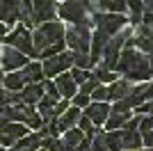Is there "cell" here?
<instances>
[{
  "mask_svg": "<svg viewBox=\"0 0 153 151\" xmlns=\"http://www.w3.org/2000/svg\"><path fill=\"white\" fill-rule=\"evenodd\" d=\"M91 151H110L108 144L103 142V133H96L94 140H91Z\"/></svg>",
  "mask_w": 153,
  "mask_h": 151,
  "instance_id": "cell-27",
  "label": "cell"
},
{
  "mask_svg": "<svg viewBox=\"0 0 153 151\" xmlns=\"http://www.w3.org/2000/svg\"><path fill=\"white\" fill-rule=\"evenodd\" d=\"M9 151H16V149H9Z\"/></svg>",
  "mask_w": 153,
  "mask_h": 151,
  "instance_id": "cell-36",
  "label": "cell"
},
{
  "mask_svg": "<svg viewBox=\"0 0 153 151\" xmlns=\"http://www.w3.org/2000/svg\"><path fill=\"white\" fill-rule=\"evenodd\" d=\"M19 73H21V78H23V82H30V85H39L41 78H44L41 64H37V62H27Z\"/></svg>",
  "mask_w": 153,
  "mask_h": 151,
  "instance_id": "cell-14",
  "label": "cell"
},
{
  "mask_svg": "<svg viewBox=\"0 0 153 151\" xmlns=\"http://www.w3.org/2000/svg\"><path fill=\"white\" fill-rule=\"evenodd\" d=\"M64 44H69V48L73 53L80 55H89V46H91V32L89 25H73L71 30L64 32Z\"/></svg>",
  "mask_w": 153,
  "mask_h": 151,
  "instance_id": "cell-3",
  "label": "cell"
},
{
  "mask_svg": "<svg viewBox=\"0 0 153 151\" xmlns=\"http://www.w3.org/2000/svg\"><path fill=\"white\" fill-rule=\"evenodd\" d=\"M130 110L133 108L128 105L126 101H117L114 105L110 108V117H108V121H105V126H108V133H112V131H121L123 126H126V121L130 119Z\"/></svg>",
  "mask_w": 153,
  "mask_h": 151,
  "instance_id": "cell-7",
  "label": "cell"
},
{
  "mask_svg": "<svg viewBox=\"0 0 153 151\" xmlns=\"http://www.w3.org/2000/svg\"><path fill=\"white\" fill-rule=\"evenodd\" d=\"M89 103H91V99L85 96V94H76L73 96V108H78V110H80V108H87Z\"/></svg>",
  "mask_w": 153,
  "mask_h": 151,
  "instance_id": "cell-28",
  "label": "cell"
},
{
  "mask_svg": "<svg viewBox=\"0 0 153 151\" xmlns=\"http://www.w3.org/2000/svg\"><path fill=\"white\" fill-rule=\"evenodd\" d=\"M91 76H94L98 82H110V85L117 80V73H114V71H108V69H103V67H98Z\"/></svg>",
  "mask_w": 153,
  "mask_h": 151,
  "instance_id": "cell-21",
  "label": "cell"
},
{
  "mask_svg": "<svg viewBox=\"0 0 153 151\" xmlns=\"http://www.w3.org/2000/svg\"><path fill=\"white\" fill-rule=\"evenodd\" d=\"M19 5L21 2H0V21L12 25L14 21H19Z\"/></svg>",
  "mask_w": 153,
  "mask_h": 151,
  "instance_id": "cell-16",
  "label": "cell"
},
{
  "mask_svg": "<svg viewBox=\"0 0 153 151\" xmlns=\"http://www.w3.org/2000/svg\"><path fill=\"white\" fill-rule=\"evenodd\" d=\"M32 46H34V53L41 55L48 48H64V28L59 21H53V23H44L39 25L34 34H32Z\"/></svg>",
  "mask_w": 153,
  "mask_h": 151,
  "instance_id": "cell-2",
  "label": "cell"
},
{
  "mask_svg": "<svg viewBox=\"0 0 153 151\" xmlns=\"http://www.w3.org/2000/svg\"><path fill=\"white\" fill-rule=\"evenodd\" d=\"M69 67H73V53H59V55H55V57H48L44 62V67H41V71H44V76H48V78H57V76H62Z\"/></svg>",
  "mask_w": 153,
  "mask_h": 151,
  "instance_id": "cell-8",
  "label": "cell"
},
{
  "mask_svg": "<svg viewBox=\"0 0 153 151\" xmlns=\"http://www.w3.org/2000/svg\"><path fill=\"white\" fill-rule=\"evenodd\" d=\"M117 71L126 76V80H146L149 76H153L151 64H149V57L142 55L140 50L135 48H123L121 55H119V62H117Z\"/></svg>",
  "mask_w": 153,
  "mask_h": 151,
  "instance_id": "cell-1",
  "label": "cell"
},
{
  "mask_svg": "<svg viewBox=\"0 0 153 151\" xmlns=\"http://www.w3.org/2000/svg\"><path fill=\"white\" fill-rule=\"evenodd\" d=\"M2 78H5V76H2V64H0V82H2Z\"/></svg>",
  "mask_w": 153,
  "mask_h": 151,
  "instance_id": "cell-32",
  "label": "cell"
},
{
  "mask_svg": "<svg viewBox=\"0 0 153 151\" xmlns=\"http://www.w3.org/2000/svg\"><path fill=\"white\" fill-rule=\"evenodd\" d=\"M91 101H94V103H108V87H103V85H98V87L94 89V92H91V96H89Z\"/></svg>",
  "mask_w": 153,
  "mask_h": 151,
  "instance_id": "cell-25",
  "label": "cell"
},
{
  "mask_svg": "<svg viewBox=\"0 0 153 151\" xmlns=\"http://www.w3.org/2000/svg\"><path fill=\"white\" fill-rule=\"evenodd\" d=\"M5 46H9V48L19 50V53H23V55H34V46H32V34L27 32L25 25H19L16 30H12L9 34H7L5 39Z\"/></svg>",
  "mask_w": 153,
  "mask_h": 151,
  "instance_id": "cell-6",
  "label": "cell"
},
{
  "mask_svg": "<svg viewBox=\"0 0 153 151\" xmlns=\"http://www.w3.org/2000/svg\"><path fill=\"white\" fill-rule=\"evenodd\" d=\"M98 85H101V82L96 80L94 76H91V78H89L87 82H85V85H80V94H85V96H91V92H94V89L98 87Z\"/></svg>",
  "mask_w": 153,
  "mask_h": 151,
  "instance_id": "cell-26",
  "label": "cell"
},
{
  "mask_svg": "<svg viewBox=\"0 0 153 151\" xmlns=\"http://www.w3.org/2000/svg\"><path fill=\"white\" fill-rule=\"evenodd\" d=\"M37 151H46V149H41V147H39V149H37Z\"/></svg>",
  "mask_w": 153,
  "mask_h": 151,
  "instance_id": "cell-34",
  "label": "cell"
},
{
  "mask_svg": "<svg viewBox=\"0 0 153 151\" xmlns=\"http://www.w3.org/2000/svg\"><path fill=\"white\" fill-rule=\"evenodd\" d=\"M71 78H73V82H76V85H85V82L89 80L91 78V73L89 71H82V69H76V67H73V71H71Z\"/></svg>",
  "mask_w": 153,
  "mask_h": 151,
  "instance_id": "cell-24",
  "label": "cell"
},
{
  "mask_svg": "<svg viewBox=\"0 0 153 151\" xmlns=\"http://www.w3.org/2000/svg\"><path fill=\"white\" fill-rule=\"evenodd\" d=\"M55 14H57V7L53 2H34L32 5V23H53L55 21Z\"/></svg>",
  "mask_w": 153,
  "mask_h": 151,
  "instance_id": "cell-10",
  "label": "cell"
},
{
  "mask_svg": "<svg viewBox=\"0 0 153 151\" xmlns=\"http://www.w3.org/2000/svg\"><path fill=\"white\" fill-rule=\"evenodd\" d=\"M0 105H7V92L0 87Z\"/></svg>",
  "mask_w": 153,
  "mask_h": 151,
  "instance_id": "cell-30",
  "label": "cell"
},
{
  "mask_svg": "<svg viewBox=\"0 0 153 151\" xmlns=\"http://www.w3.org/2000/svg\"><path fill=\"white\" fill-rule=\"evenodd\" d=\"M85 142V135L78 128H71V131H66V135H64L62 140V147H69V149H78V147Z\"/></svg>",
  "mask_w": 153,
  "mask_h": 151,
  "instance_id": "cell-18",
  "label": "cell"
},
{
  "mask_svg": "<svg viewBox=\"0 0 153 151\" xmlns=\"http://www.w3.org/2000/svg\"><path fill=\"white\" fill-rule=\"evenodd\" d=\"M7 37V28H5V25H2V23H0V41H2V39H5Z\"/></svg>",
  "mask_w": 153,
  "mask_h": 151,
  "instance_id": "cell-31",
  "label": "cell"
},
{
  "mask_svg": "<svg viewBox=\"0 0 153 151\" xmlns=\"http://www.w3.org/2000/svg\"><path fill=\"white\" fill-rule=\"evenodd\" d=\"M27 62H30V60H27L23 53H19V50L9 48V46H5V48H2V53H0V64H2V69L12 71V73L21 71Z\"/></svg>",
  "mask_w": 153,
  "mask_h": 151,
  "instance_id": "cell-9",
  "label": "cell"
},
{
  "mask_svg": "<svg viewBox=\"0 0 153 151\" xmlns=\"http://www.w3.org/2000/svg\"><path fill=\"white\" fill-rule=\"evenodd\" d=\"M130 92H133V85H130L128 80H114L108 87V99H112L114 103L117 101H126Z\"/></svg>",
  "mask_w": 153,
  "mask_h": 151,
  "instance_id": "cell-13",
  "label": "cell"
},
{
  "mask_svg": "<svg viewBox=\"0 0 153 151\" xmlns=\"http://www.w3.org/2000/svg\"><path fill=\"white\" fill-rule=\"evenodd\" d=\"M2 85H5L7 92H23V87H25V82H23V78H21V73L16 71V73H9L2 78Z\"/></svg>",
  "mask_w": 153,
  "mask_h": 151,
  "instance_id": "cell-17",
  "label": "cell"
},
{
  "mask_svg": "<svg viewBox=\"0 0 153 151\" xmlns=\"http://www.w3.org/2000/svg\"><path fill=\"white\" fill-rule=\"evenodd\" d=\"M142 144H146V147H149V149H151V151H153V131H151V133H149V135H144V138H142Z\"/></svg>",
  "mask_w": 153,
  "mask_h": 151,
  "instance_id": "cell-29",
  "label": "cell"
},
{
  "mask_svg": "<svg viewBox=\"0 0 153 151\" xmlns=\"http://www.w3.org/2000/svg\"><path fill=\"white\" fill-rule=\"evenodd\" d=\"M85 117L91 121V124H105L110 117V105L108 103H94L91 101L89 105L85 108Z\"/></svg>",
  "mask_w": 153,
  "mask_h": 151,
  "instance_id": "cell-11",
  "label": "cell"
},
{
  "mask_svg": "<svg viewBox=\"0 0 153 151\" xmlns=\"http://www.w3.org/2000/svg\"><path fill=\"white\" fill-rule=\"evenodd\" d=\"M78 131L82 133L87 140H94V135H96V131H94V124H91L87 117H80V121H78Z\"/></svg>",
  "mask_w": 153,
  "mask_h": 151,
  "instance_id": "cell-20",
  "label": "cell"
},
{
  "mask_svg": "<svg viewBox=\"0 0 153 151\" xmlns=\"http://www.w3.org/2000/svg\"><path fill=\"white\" fill-rule=\"evenodd\" d=\"M55 87H57V94L64 96V101H66V99H73L76 92H78V85L73 82V78H71L69 73L57 76V78H55Z\"/></svg>",
  "mask_w": 153,
  "mask_h": 151,
  "instance_id": "cell-12",
  "label": "cell"
},
{
  "mask_svg": "<svg viewBox=\"0 0 153 151\" xmlns=\"http://www.w3.org/2000/svg\"><path fill=\"white\" fill-rule=\"evenodd\" d=\"M0 151H5V149H2V147H0Z\"/></svg>",
  "mask_w": 153,
  "mask_h": 151,
  "instance_id": "cell-35",
  "label": "cell"
},
{
  "mask_svg": "<svg viewBox=\"0 0 153 151\" xmlns=\"http://www.w3.org/2000/svg\"><path fill=\"white\" fill-rule=\"evenodd\" d=\"M151 131H153V114H149V117H142V119H140V126H137V133L144 138V135H149Z\"/></svg>",
  "mask_w": 153,
  "mask_h": 151,
  "instance_id": "cell-23",
  "label": "cell"
},
{
  "mask_svg": "<svg viewBox=\"0 0 153 151\" xmlns=\"http://www.w3.org/2000/svg\"><path fill=\"white\" fill-rule=\"evenodd\" d=\"M41 99H44V82L27 85V87H23V92H21V103H25V105H34V103H39Z\"/></svg>",
  "mask_w": 153,
  "mask_h": 151,
  "instance_id": "cell-15",
  "label": "cell"
},
{
  "mask_svg": "<svg viewBox=\"0 0 153 151\" xmlns=\"http://www.w3.org/2000/svg\"><path fill=\"white\" fill-rule=\"evenodd\" d=\"M91 19L96 23V30L103 32V34H108V37H114L119 32L126 28L128 19L121 16V14H103V12H94L91 14Z\"/></svg>",
  "mask_w": 153,
  "mask_h": 151,
  "instance_id": "cell-5",
  "label": "cell"
},
{
  "mask_svg": "<svg viewBox=\"0 0 153 151\" xmlns=\"http://www.w3.org/2000/svg\"><path fill=\"white\" fill-rule=\"evenodd\" d=\"M57 14L73 25H89L87 19L94 12H91V5H87V2H62L57 7Z\"/></svg>",
  "mask_w": 153,
  "mask_h": 151,
  "instance_id": "cell-4",
  "label": "cell"
},
{
  "mask_svg": "<svg viewBox=\"0 0 153 151\" xmlns=\"http://www.w3.org/2000/svg\"><path fill=\"white\" fill-rule=\"evenodd\" d=\"M137 151H151V149H137Z\"/></svg>",
  "mask_w": 153,
  "mask_h": 151,
  "instance_id": "cell-33",
  "label": "cell"
},
{
  "mask_svg": "<svg viewBox=\"0 0 153 151\" xmlns=\"http://www.w3.org/2000/svg\"><path fill=\"white\" fill-rule=\"evenodd\" d=\"M73 67H76V69L87 71L89 67H94V62H91V57H89V55H80V53H73Z\"/></svg>",
  "mask_w": 153,
  "mask_h": 151,
  "instance_id": "cell-22",
  "label": "cell"
},
{
  "mask_svg": "<svg viewBox=\"0 0 153 151\" xmlns=\"http://www.w3.org/2000/svg\"><path fill=\"white\" fill-rule=\"evenodd\" d=\"M128 12H130V23L133 25H142V16H144V5L142 2H126Z\"/></svg>",
  "mask_w": 153,
  "mask_h": 151,
  "instance_id": "cell-19",
  "label": "cell"
}]
</instances>
